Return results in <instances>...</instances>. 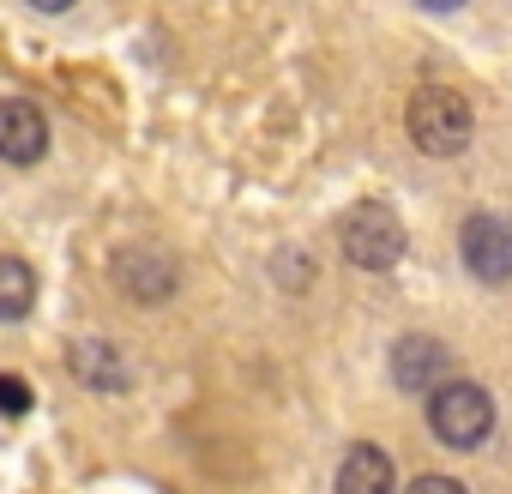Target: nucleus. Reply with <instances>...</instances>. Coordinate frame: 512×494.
Instances as JSON below:
<instances>
[{
    "instance_id": "1a4fd4ad",
    "label": "nucleus",
    "mask_w": 512,
    "mask_h": 494,
    "mask_svg": "<svg viewBox=\"0 0 512 494\" xmlns=\"http://www.w3.org/2000/svg\"><path fill=\"white\" fill-rule=\"evenodd\" d=\"M392 458L374 446V440H362V446H350L344 452V464H338V494H392Z\"/></svg>"
},
{
    "instance_id": "39448f33",
    "label": "nucleus",
    "mask_w": 512,
    "mask_h": 494,
    "mask_svg": "<svg viewBox=\"0 0 512 494\" xmlns=\"http://www.w3.org/2000/svg\"><path fill=\"white\" fill-rule=\"evenodd\" d=\"M115 284L133 296V302H169L175 296V284H181V266L163 254V247H127V254H115Z\"/></svg>"
},
{
    "instance_id": "7ed1b4c3",
    "label": "nucleus",
    "mask_w": 512,
    "mask_h": 494,
    "mask_svg": "<svg viewBox=\"0 0 512 494\" xmlns=\"http://www.w3.org/2000/svg\"><path fill=\"white\" fill-rule=\"evenodd\" d=\"M428 428H434L446 446L470 452V446H482L488 428H494V398H488L482 386H470V380H446L440 392H428Z\"/></svg>"
},
{
    "instance_id": "f03ea898",
    "label": "nucleus",
    "mask_w": 512,
    "mask_h": 494,
    "mask_svg": "<svg viewBox=\"0 0 512 494\" xmlns=\"http://www.w3.org/2000/svg\"><path fill=\"white\" fill-rule=\"evenodd\" d=\"M404 127H410L416 151H428V157H458V151L470 145V133H476L470 103H464L458 91H440V85H428V91H416V97H410Z\"/></svg>"
},
{
    "instance_id": "0eeeda50",
    "label": "nucleus",
    "mask_w": 512,
    "mask_h": 494,
    "mask_svg": "<svg viewBox=\"0 0 512 494\" xmlns=\"http://www.w3.org/2000/svg\"><path fill=\"white\" fill-rule=\"evenodd\" d=\"M446 374H452V350H446L440 338L410 332V338L392 344V380H398L404 392H440Z\"/></svg>"
},
{
    "instance_id": "ddd939ff",
    "label": "nucleus",
    "mask_w": 512,
    "mask_h": 494,
    "mask_svg": "<svg viewBox=\"0 0 512 494\" xmlns=\"http://www.w3.org/2000/svg\"><path fill=\"white\" fill-rule=\"evenodd\" d=\"M25 7H37V13H49V19H55V13H67V7H73V0H25Z\"/></svg>"
},
{
    "instance_id": "9d476101",
    "label": "nucleus",
    "mask_w": 512,
    "mask_h": 494,
    "mask_svg": "<svg viewBox=\"0 0 512 494\" xmlns=\"http://www.w3.org/2000/svg\"><path fill=\"white\" fill-rule=\"evenodd\" d=\"M37 308V272L13 254H0V326H19Z\"/></svg>"
},
{
    "instance_id": "423d86ee",
    "label": "nucleus",
    "mask_w": 512,
    "mask_h": 494,
    "mask_svg": "<svg viewBox=\"0 0 512 494\" xmlns=\"http://www.w3.org/2000/svg\"><path fill=\"white\" fill-rule=\"evenodd\" d=\"M49 157V115L25 97H0V163H43Z\"/></svg>"
},
{
    "instance_id": "20e7f679",
    "label": "nucleus",
    "mask_w": 512,
    "mask_h": 494,
    "mask_svg": "<svg viewBox=\"0 0 512 494\" xmlns=\"http://www.w3.org/2000/svg\"><path fill=\"white\" fill-rule=\"evenodd\" d=\"M458 247H464L470 278H482V284H506V278H512V223H506V217H494V211L464 217Z\"/></svg>"
},
{
    "instance_id": "6e6552de",
    "label": "nucleus",
    "mask_w": 512,
    "mask_h": 494,
    "mask_svg": "<svg viewBox=\"0 0 512 494\" xmlns=\"http://www.w3.org/2000/svg\"><path fill=\"white\" fill-rule=\"evenodd\" d=\"M67 368L79 374L85 392H103V398H115V392L133 386V368H127V356H121L109 338H85V344H73V350H67Z\"/></svg>"
},
{
    "instance_id": "4468645a",
    "label": "nucleus",
    "mask_w": 512,
    "mask_h": 494,
    "mask_svg": "<svg viewBox=\"0 0 512 494\" xmlns=\"http://www.w3.org/2000/svg\"><path fill=\"white\" fill-rule=\"evenodd\" d=\"M428 13H452V7H464V0H422Z\"/></svg>"
},
{
    "instance_id": "9b49d317",
    "label": "nucleus",
    "mask_w": 512,
    "mask_h": 494,
    "mask_svg": "<svg viewBox=\"0 0 512 494\" xmlns=\"http://www.w3.org/2000/svg\"><path fill=\"white\" fill-rule=\"evenodd\" d=\"M31 410V386L19 374H0V416H25Z\"/></svg>"
},
{
    "instance_id": "f8f14e48",
    "label": "nucleus",
    "mask_w": 512,
    "mask_h": 494,
    "mask_svg": "<svg viewBox=\"0 0 512 494\" xmlns=\"http://www.w3.org/2000/svg\"><path fill=\"white\" fill-rule=\"evenodd\" d=\"M404 494H464V482H452V476H416Z\"/></svg>"
},
{
    "instance_id": "f257e3e1",
    "label": "nucleus",
    "mask_w": 512,
    "mask_h": 494,
    "mask_svg": "<svg viewBox=\"0 0 512 494\" xmlns=\"http://www.w3.org/2000/svg\"><path fill=\"white\" fill-rule=\"evenodd\" d=\"M338 241H344V260L362 266V272H392L404 260V223L386 199H362L344 211L338 223Z\"/></svg>"
}]
</instances>
